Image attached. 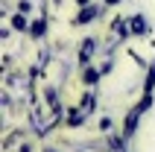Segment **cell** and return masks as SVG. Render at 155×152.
I'll list each match as a JSON object with an SVG mask.
<instances>
[{
	"label": "cell",
	"mask_w": 155,
	"mask_h": 152,
	"mask_svg": "<svg viewBox=\"0 0 155 152\" xmlns=\"http://www.w3.org/2000/svg\"><path fill=\"white\" fill-rule=\"evenodd\" d=\"M152 105V94H143V100L135 105V108L126 114V120H123V137H132L135 135V129H138V120H140V114Z\"/></svg>",
	"instance_id": "cell-1"
},
{
	"label": "cell",
	"mask_w": 155,
	"mask_h": 152,
	"mask_svg": "<svg viewBox=\"0 0 155 152\" xmlns=\"http://www.w3.org/2000/svg\"><path fill=\"white\" fill-rule=\"evenodd\" d=\"M94 47H97L94 38H85V41H82V50H79V64H82V68L91 61V53H94Z\"/></svg>",
	"instance_id": "cell-2"
},
{
	"label": "cell",
	"mask_w": 155,
	"mask_h": 152,
	"mask_svg": "<svg viewBox=\"0 0 155 152\" xmlns=\"http://www.w3.org/2000/svg\"><path fill=\"white\" fill-rule=\"evenodd\" d=\"M129 32H132V35H147V18H143V15H132Z\"/></svg>",
	"instance_id": "cell-3"
},
{
	"label": "cell",
	"mask_w": 155,
	"mask_h": 152,
	"mask_svg": "<svg viewBox=\"0 0 155 152\" xmlns=\"http://www.w3.org/2000/svg\"><path fill=\"white\" fill-rule=\"evenodd\" d=\"M97 15H100V9H97V6H85V9L76 15V24H88V21H94Z\"/></svg>",
	"instance_id": "cell-4"
},
{
	"label": "cell",
	"mask_w": 155,
	"mask_h": 152,
	"mask_svg": "<svg viewBox=\"0 0 155 152\" xmlns=\"http://www.w3.org/2000/svg\"><path fill=\"white\" fill-rule=\"evenodd\" d=\"M85 120V114H82V108H70V114H68V126L70 129H76L79 123Z\"/></svg>",
	"instance_id": "cell-5"
},
{
	"label": "cell",
	"mask_w": 155,
	"mask_h": 152,
	"mask_svg": "<svg viewBox=\"0 0 155 152\" xmlns=\"http://www.w3.org/2000/svg\"><path fill=\"white\" fill-rule=\"evenodd\" d=\"M44 29H47V24H44V18H38L35 24H29V35H32V38H41V35H44Z\"/></svg>",
	"instance_id": "cell-6"
},
{
	"label": "cell",
	"mask_w": 155,
	"mask_h": 152,
	"mask_svg": "<svg viewBox=\"0 0 155 152\" xmlns=\"http://www.w3.org/2000/svg\"><path fill=\"white\" fill-rule=\"evenodd\" d=\"M79 108H82V114H91L94 111V94H85L82 102H79Z\"/></svg>",
	"instance_id": "cell-7"
},
{
	"label": "cell",
	"mask_w": 155,
	"mask_h": 152,
	"mask_svg": "<svg viewBox=\"0 0 155 152\" xmlns=\"http://www.w3.org/2000/svg\"><path fill=\"white\" fill-rule=\"evenodd\" d=\"M152 88H155V64L149 68V76H147V82H143V91L147 94H152Z\"/></svg>",
	"instance_id": "cell-8"
},
{
	"label": "cell",
	"mask_w": 155,
	"mask_h": 152,
	"mask_svg": "<svg viewBox=\"0 0 155 152\" xmlns=\"http://www.w3.org/2000/svg\"><path fill=\"white\" fill-rule=\"evenodd\" d=\"M100 79V70H85V85H97Z\"/></svg>",
	"instance_id": "cell-9"
},
{
	"label": "cell",
	"mask_w": 155,
	"mask_h": 152,
	"mask_svg": "<svg viewBox=\"0 0 155 152\" xmlns=\"http://www.w3.org/2000/svg\"><path fill=\"white\" fill-rule=\"evenodd\" d=\"M12 26H15V29H26V18L24 15H15V18H12Z\"/></svg>",
	"instance_id": "cell-10"
},
{
	"label": "cell",
	"mask_w": 155,
	"mask_h": 152,
	"mask_svg": "<svg viewBox=\"0 0 155 152\" xmlns=\"http://www.w3.org/2000/svg\"><path fill=\"white\" fill-rule=\"evenodd\" d=\"M100 129H103V132H108V129H111V120L103 117V120H100Z\"/></svg>",
	"instance_id": "cell-11"
},
{
	"label": "cell",
	"mask_w": 155,
	"mask_h": 152,
	"mask_svg": "<svg viewBox=\"0 0 155 152\" xmlns=\"http://www.w3.org/2000/svg\"><path fill=\"white\" fill-rule=\"evenodd\" d=\"M105 3H120V0H105Z\"/></svg>",
	"instance_id": "cell-12"
},
{
	"label": "cell",
	"mask_w": 155,
	"mask_h": 152,
	"mask_svg": "<svg viewBox=\"0 0 155 152\" xmlns=\"http://www.w3.org/2000/svg\"><path fill=\"white\" fill-rule=\"evenodd\" d=\"M76 3H82V6H85V3H88V0H76Z\"/></svg>",
	"instance_id": "cell-13"
},
{
	"label": "cell",
	"mask_w": 155,
	"mask_h": 152,
	"mask_svg": "<svg viewBox=\"0 0 155 152\" xmlns=\"http://www.w3.org/2000/svg\"><path fill=\"white\" fill-rule=\"evenodd\" d=\"M44 152H59V149H44Z\"/></svg>",
	"instance_id": "cell-14"
}]
</instances>
